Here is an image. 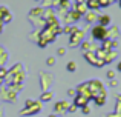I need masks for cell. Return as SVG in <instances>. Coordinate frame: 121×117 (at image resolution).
<instances>
[{
	"label": "cell",
	"mask_w": 121,
	"mask_h": 117,
	"mask_svg": "<svg viewBox=\"0 0 121 117\" xmlns=\"http://www.w3.org/2000/svg\"><path fill=\"white\" fill-rule=\"evenodd\" d=\"M66 69H68L69 72H74V71H77V63L72 60V62H68V65H66Z\"/></svg>",
	"instance_id": "obj_22"
},
{
	"label": "cell",
	"mask_w": 121,
	"mask_h": 117,
	"mask_svg": "<svg viewBox=\"0 0 121 117\" xmlns=\"http://www.w3.org/2000/svg\"><path fill=\"white\" fill-rule=\"evenodd\" d=\"M87 85H89V91H91V94H92V99H94L95 96H98V94H101V93H106V88H104L103 82H101L100 79L89 80Z\"/></svg>",
	"instance_id": "obj_1"
},
{
	"label": "cell",
	"mask_w": 121,
	"mask_h": 117,
	"mask_svg": "<svg viewBox=\"0 0 121 117\" xmlns=\"http://www.w3.org/2000/svg\"><path fill=\"white\" fill-rule=\"evenodd\" d=\"M6 74H8V69H6L5 66H3V68H0V79H3V80H5Z\"/></svg>",
	"instance_id": "obj_26"
},
{
	"label": "cell",
	"mask_w": 121,
	"mask_h": 117,
	"mask_svg": "<svg viewBox=\"0 0 121 117\" xmlns=\"http://www.w3.org/2000/svg\"><path fill=\"white\" fill-rule=\"evenodd\" d=\"M118 3H120V8H121V0H118Z\"/></svg>",
	"instance_id": "obj_40"
},
{
	"label": "cell",
	"mask_w": 121,
	"mask_h": 117,
	"mask_svg": "<svg viewBox=\"0 0 121 117\" xmlns=\"http://www.w3.org/2000/svg\"><path fill=\"white\" fill-rule=\"evenodd\" d=\"M3 83H5V80H3V79H0V86H2Z\"/></svg>",
	"instance_id": "obj_37"
},
{
	"label": "cell",
	"mask_w": 121,
	"mask_h": 117,
	"mask_svg": "<svg viewBox=\"0 0 121 117\" xmlns=\"http://www.w3.org/2000/svg\"><path fill=\"white\" fill-rule=\"evenodd\" d=\"M52 3H54V0H41V8L43 9L52 8Z\"/></svg>",
	"instance_id": "obj_23"
},
{
	"label": "cell",
	"mask_w": 121,
	"mask_h": 117,
	"mask_svg": "<svg viewBox=\"0 0 121 117\" xmlns=\"http://www.w3.org/2000/svg\"><path fill=\"white\" fill-rule=\"evenodd\" d=\"M81 112H83V114H89V112H91V108H89V105L84 106V108H81Z\"/></svg>",
	"instance_id": "obj_33"
},
{
	"label": "cell",
	"mask_w": 121,
	"mask_h": 117,
	"mask_svg": "<svg viewBox=\"0 0 121 117\" xmlns=\"http://www.w3.org/2000/svg\"><path fill=\"white\" fill-rule=\"evenodd\" d=\"M54 111H55L54 114H57V116H58V114H60V116H63V114H66V112H68L65 108H63L61 102H57L55 105H54Z\"/></svg>",
	"instance_id": "obj_17"
},
{
	"label": "cell",
	"mask_w": 121,
	"mask_h": 117,
	"mask_svg": "<svg viewBox=\"0 0 121 117\" xmlns=\"http://www.w3.org/2000/svg\"><path fill=\"white\" fill-rule=\"evenodd\" d=\"M75 91H77L78 96L86 97V99H87L89 102L92 100V94H91V91H89V85H87V82H86V83H80L77 88H75Z\"/></svg>",
	"instance_id": "obj_7"
},
{
	"label": "cell",
	"mask_w": 121,
	"mask_h": 117,
	"mask_svg": "<svg viewBox=\"0 0 121 117\" xmlns=\"http://www.w3.org/2000/svg\"><path fill=\"white\" fill-rule=\"evenodd\" d=\"M87 103H89V100L86 99V97H83V96H75L74 97V105L77 106L78 109H81V108H84V106H87Z\"/></svg>",
	"instance_id": "obj_9"
},
{
	"label": "cell",
	"mask_w": 121,
	"mask_h": 117,
	"mask_svg": "<svg viewBox=\"0 0 121 117\" xmlns=\"http://www.w3.org/2000/svg\"><path fill=\"white\" fill-rule=\"evenodd\" d=\"M35 2H41V0H35Z\"/></svg>",
	"instance_id": "obj_42"
},
{
	"label": "cell",
	"mask_w": 121,
	"mask_h": 117,
	"mask_svg": "<svg viewBox=\"0 0 121 117\" xmlns=\"http://www.w3.org/2000/svg\"><path fill=\"white\" fill-rule=\"evenodd\" d=\"M48 117H58L57 114H51V116H48Z\"/></svg>",
	"instance_id": "obj_38"
},
{
	"label": "cell",
	"mask_w": 121,
	"mask_h": 117,
	"mask_svg": "<svg viewBox=\"0 0 121 117\" xmlns=\"http://www.w3.org/2000/svg\"><path fill=\"white\" fill-rule=\"evenodd\" d=\"M83 17H84V22H86V23H89V25H91V23H95V22L98 20V14L95 11H87L84 15H83Z\"/></svg>",
	"instance_id": "obj_10"
},
{
	"label": "cell",
	"mask_w": 121,
	"mask_h": 117,
	"mask_svg": "<svg viewBox=\"0 0 121 117\" xmlns=\"http://www.w3.org/2000/svg\"><path fill=\"white\" fill-rule=\"evenodd\" d=\"M43 11H44V9L41 8V6H39V8H34V9H31L29 17H34V15H35V19H39V17L43 15Z\"/></svg>",
	"instance_id": "obj_19"
},
{
	"label": "cell",
	"mask_w": 121,
	"mask_h": 117,
	"mask_svg": "<svg viewBox=\"0 0 121 117\" xmlns=\"http://www.w3.org/2000/svg\"><path fill=\"white\" fill-rule=\"evenodd\" d=\"M118 71H121V62L118 63Z\"/></svg>",
	"instance_id": "obj_39"
},
{
	"label": "cell",
	"mask_w": 121,
	"mask_h": 117,
	"mask_svg": "<svg viewBox=\"0 0 121 117\" xmlns=\"http://www.w3.org/2000/svg\"><path fill=\"white\" fill-rule=\"evenodd\" d=\"M106 97H107V94H106V93H101V94H98V96H95L92 100H94V102L97 103L98 106H103L104 103H106Z\"/></svg>",
	"instance_id": "obj_14"
},
{
	"label": "cell",
	"mask_w": 121,
	"mask_h": 117,
	"mask_svg": "<svg viewBox=\"0 0 121 117\" xmlns=\"http://www.w3.org/2000/svg\"><path fill=\"white\" fill-rule=\"evenodd\" d=\"M84 34H86V31L80 29V28H78L75 33H72L71 36H69V46H71V48H77V46H80L81 42L84 40Z\"/></svg>",
	"instance_id": "obj_2"
},
{
	"label": "cell",
	"mask_w": 121,
	"mask_h": 117,
	"mask_svg": "<svg viewBox=\"0 0 121 117\" xmlns=\"http://www.w3.org/2000/svg\"><path fill=\"white\" fill-rule=\"evenodd\" d=\"M117 59V51H107V54H106V57H104V65H106V63H110V62H113V60Z\"/></svg>",
	"instance_id": "obj_18"
},
{
	"label": "cell",
	"mask_w": 121,
	"mask_h": 117,
	"mask_svg": "<svg viewBox=\"0 0 121 117\" xmlns=\"http://www.w3.org/2000/svg\"><path fill=\"white\" fill-rule=\"evenodd\" d=\"M46 65L48 66H54L55 65V57H48L46 59Z\"/></svg>",
	"instance_id": "obj_27"
},
{
	"label": "cell",
	"mask_w": 121,
	"mask_h": 117,
	"mask_svg": "<svg viewBox=\"0 0 121 117\" xmlns=\"http://www.w3.org/2000/svg\"><path fill=\"white\" fill-rule=\"evenodd\" d=\"M98 5H100V8H107L112 5V0H98Z\"/></svg>",
	"instance_id": "obj_24"
},
{
	"label": "cell",
	"mask_w": 121,
	"mask_h": 117,
	"mask_svg": "<svg viewBox=\"0 0 121 117\" xmlns=\"http://www.w3.org/2000/svg\"><path fill=\"white\" fill-rule=\"evenodd\" d=\"M8 11V8L6 6H0V23H2V17H3V14Z\"/></svg>",
	"instance_id": "obj_30"
},
{
	"label": "cell",
	"mask_w": 121,
	"mask_h": 117,
	"mask_svg": "<svg viewBox=\"0 0 121 117\" xmlns=\"http://www.w3.org/2000/svg\"><path fill=\"white\" fill-rule=\"evenodd\" d=\"M107 79H110V80L115 79V71H113V69H109V71H107Z\"/></svg>",
	"instance_id": "obj_29"
},
{
	"label": "cell",
	"mask_w": 121,
	"mask_h": 117,
	"mask_svg": "<svg viewBox=\"0 0 121 117\" xmlns=\"http://www.w3.org/2000/svg\"><path fill=\"white\" fill-rule=\"evenodd\" d=\"M120 37V29L118 26H110L107 29V40H117Z\"/></svg>",
	"instance_id": "obj_11"
},
{
	"label": "cell",
	"mask_w": 121,
	"mask_h": 117,
	"mask_svg": "<svg viewBox=\"0 0 121 117\" xmlns=\"http://www.w3.org/2000/svg\"><path fill=\"white\" fill-rule=\"evenodd\" d=\"M77 29H78V28L75 26V25H66V26L63 28V33L68 34V36H71V34H72V33H75Z\"/></svg>",
	"instance_id": "obj_20"
},
{
	"label": "cell",
	"mask_w": 121,
	"mask_h": 117,
	"mask_svg": "<svg viewBox=\"0 0 121 117\" xmlns=\"http://www.w3.org/2000/svg\"><path fill=\"white\" fill-rule=\"evenodd\" d=\"M98 25H101V26H104V28H107L110 25V15H107V14H101V15H98Z\"/></svg>",
	"instance_id": "obj_13"
},
{
	"label": "cell",
	"mask_w": 121,
	"mask_h": 117,
	"mask_svg": "<svg viewBox=\"0 0 121 117\" xmlns=\"http://www.w3.org/2000/svg\"><path fill=\"white\" fill-rule=\"evenodd\" d=\"M84 5H86V8H87V11H95V12H97L98 9H100L98 0H86Z\"/></svg>",
	"instance_id": "obj_12"
},
{
	"label": "cell",
	"mask_w": 121,
	"mask_h": 117,
	"mask_svg": "<svg viewBox=\"0 0 121 117\" xmlns=\"http://www.w3.org/2000/svg\"><path fill=\"white\" fill-rule=\"evenodd\" d=\"M57 54H58L60 57H63V56L66 54V48H58L57 49Z\"/></svg>",
	"instance_id": "obj_31"
},
{
	"label": "cell",
	"mask_w": 121,
	"mask_h": 117,
	"mask_svg": "<svg viewBox=\"0 0 121 117\" xmlns=\"http://www.w3.org/2000/svg\"><path fill=\"white\" fill-rule=\"evenodd\" d=\"M17 94L18 93H15V91L11 89L9 86H6L0 91V99L6 100V102H15V100H17Z\"/></svg>",
	"instance_id": "obj_4"
},
{
	"label": "cell",
	"mask_w": 121,
	"mask_h": 117,
	"mask_svg": "<svg viewBox=\"0 0 121 117\" xmlns=\"http://www.w3.org/2000/svg\"><path fill=\"white\" fill-rule=\"evenodd\" d=\"M68 96H69V97H75V96H77V91H75V88H69V89H68Z\"/></svg>",
	"instance_id": "obj_28"
},
{
	"label": "cell",
	"mask_w": 121,
	"mask_h": 117,
	"mask_svg": "<svg viewBox=\"0 0 121 117\" xmlns=\"http://www.w3.org/2000/svg\"><path fill=\"white\" fill-rule=\"evenodd\" d=\"M86 0H75V3H84Z\"/></svg>",
	"instance_id": "obj_36"
},
{
	"label": "cell",
	"mask_w": 121,
	"mask_h": 117,
	"mask_svg": "<svg viewBox=\"0 0 121 117\" xmlns=\"http://www.w3.org/2000/svg\"><path fill=\"white\" fill-rule=\"evenodd\" d=\"M52 99H54V93H52V91H43L41 96H40V102L41 103H43V102H51Z\"/></svg>",
	"instance_id": "obj_15"
},
{
	"label": "cell",
	"mask_w": 121,
	"mask_h": 117,
	"mask_svg": "<svg viewBox=\"0 0 121 117\" xmlns=\"http://www.w3.org/2000/svg\"><path fill=\"white\" fill-rule=\"evenodd\" d=\"M77 106H75L74 105V103H71V106H69V108H68V112H75V111H77Z\"/></svg>",
	"instance_id": "obj_32"
},
{
	"label": "cell",
	"mask_w": 121,
	"mask_h": 117,
	"mask_svg": "<svg viewBox=\"0 0 121 117\" xmlns=\"http://www.w3.org/2000/svg\"><path fill=\"white\" fill-rule=\"evenodd\" d=\"M72 9H74V11H77L78 14L81 15V17L86 14V12H87V8H86V5H84V3H75V6H74Z\"/></svg>",
	"instance_id": "obj_16"
},
{
	"label": "cell",
	"mask_w": 121,
	"mask_h": 117,
	"mask_svg": "<svg viewBox=\"0 0 121 117\" xmlns=\"http://www.w3.org/2000/svg\"><path fill=\"white\" fill-rule=\"evenodd\" d=\"M35 103H37L35 100H32V99H28L26 102H25V106H23V108H31V106H34Z\"/></svg>",
	"instance_id": "obj_25"
},
{
	"label": "cell",
	"mask_w": 121,
	"mask_h": 117,
	"mask_svg": "<svg viewBox=\"0 0 121 117\" xmlns=\"http://www.w3.org/2000/svg\"><path fill=\"white\" fill-rule=\"evenodd\" d=\"M11 20H12V14L9 12V9H8V11L3 14V17H2V23H3V25H6V23H9Z\"/></svg>",
	"instance_id": "obj_21"
},
{
	"label": "cell",
	"mask_w": 121,
	"mask_h": 117,
	"mask_svg": "<svg viewBox=\"0 0 121 117\" xmlns=\"http://www.w3.org/2000/svg\"><path fill=\"white\" fill-rule=\"evenodd\" d=\"M109 85H110L112 88H115L117 85H118V82H117V79H113V80H110V82H109Z\"/></svg>",
	"instance_id": "obj_34"
},
{
	"label": "cell",
	"mask_w": 121,
	"mask_h": 117,
	"mask_svg": "<svg viewBox=\"0 0 121 117\" xmlns=\"http://www.w3.org/2000/svg\"><path fill=\"white\" fill-rule=\"evenodd\" d=\"M117 102L121 103V94H118V96H117Z\"/></svg>",
	"instance_id": "obj_35"
},
{
	"label": "cell",
	"mask_w": 121,
	"mask_h": 117,
	"mask_svg": "<svg viewBox=\"0 0 121 117\" xmlns=\"http://www.w3.org/2000/svg\"><path fill=\"white\" fill-rule=\"evenodd\" d=\"M41 102H37L34 106H31V108H23L20 111V116H34V114H39L41 111Z\"/></svg>",
	"instance_id": "obj_8"
},
{
	"label": "cell",
	"mask_w": 121,
	"mask_h": 117,
	"mask_svg": "<svg viewBox=\"0 0 121 117\" xmlns=\"http://www.w3.org/2000/svg\"><path fill=\"white\" fill-rule=\"evenodd\" d=\"M60 2H69V0H60Z\"/></svg>",
	"instance_id": "obj_41"
},
{
	"label": "cell",
	"mask_w": 121,
	"mask_h": 117,
	"mask_svg": "<svg viewBox=\"0 0 121 117\" xmlns=\"http://www.w3.org/2000/svg\"><path fill=\"white\" fill-rule=\"evenodd\" d=\"M83 57L87 60V62L91 63L92 66H97V68H103V66H104V62L98 59V57H97V54H95V52H92V51L84 52V56H83Z\"/></svg>",
	"instance_id": "obj_5"
},
{
	"label": "cell",
	"mask_w": 121,
	"mask_h": 117,
	"mask_svg": "<svg viewBox=\"0 0 121 117\" xmlns=\"http://www.w3.org/2000/svg\"><path fill=\"white\" fill-rule=\"evenodd\" d=\"M51 85H52V75L48 72H40V86L43 91H49Z\"/></svg>",
	"instance_id": "obj_6"
},
{
	"label": "cell",
	"mask_w": 121,
	"mask_h": 117,
	"mask_svg": "<svg viewBox=\"0 0 121 117\" xmlns=\"http://www.w3.org/2000/svg\"><path fill=\"white\" fill-rule=\"evenodd\" d=\"M91 34L95 40H106L107 39V28L101 26V25H94L91 29Z\"/></svg>",
	"instance_id": "obj_3"
}]
</instances>
